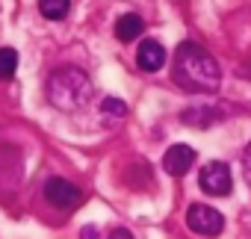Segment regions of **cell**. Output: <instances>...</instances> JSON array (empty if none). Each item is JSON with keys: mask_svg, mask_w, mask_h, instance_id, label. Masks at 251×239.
<instances>
[{"mask_svg": "<svg viewBox=\"0 0 251 239\" xmlns=\"http://www.w3.org/2000/svg\"><path fill=\"white\" fill-rule=\"evenodd\" d=\"M80 239H98V227H83L80 230Z\"/></svg>", "mask_w": 251, "mask_h": 239, "instance_id": "cell-15", "label": "cell"}, {"mask_svg": "<svg viewBox=\"0 0 251 239\" xmlns=\"http://www.w3.org/2000/svg\"><path fill=\"white\" fill-rule=\"evenodd\" d=\"M180 118H183V124H189V127H207V124L222 121V112L216 106H186L180 112Z\"/></svg>", "mask_w": 251, "mask_h": 239, "instance_id": "cell-8", "label": "cell"}, {"mask_svg": "<svg viewBox=\"0 0 251 239\" xmlns=\"http://www.w3.org/2000/svg\"><path fill=\"white\" fill-rule=\"evenodd\" d=\"M45 198L53 207H59V210H74V207L83 204V192L71 180H65V177H50L45 183Z\"/></svg>", "mask_w": 251, "mask_h": 239, "instance_id": "cell-5", "label": "cell"}, {"mask_svg": "<svg viewBox=\"0 0 251 239\" xmlns=\"http://www.w3.org/2000/svg\"><path fill=\"white\" fill-rule=\"evenodd\" d=\"M186 224H189L192 233L207 236V239H213V236H219V233L225 230V218H222V213L213 210V207H207V204H192L189 213H186Z\"/></svg>", "mask_w": 251, "mask_h": 239, "instance_id": "cell-3", "label": "cell"}, {"mask_svg": "<svg viewBox=\"0 0 251 239\" xmlns=\"http://www.w3.org/2000/svg\"><path fill=\"white\" fill-rule=\"evenodd\" d=\"M198 183H201V189H204L207 195L225 198V195L230 192V186H233V180H230V168H227L225 163L213 160V163H207V166L201 168V174H198Z\"/></svg>", "mask_w": 251, "mask_h": 239, "instance_id": "cell-4", "label": "cell"}, {"mask_svg": "<svg viewBox=\"0 0 251 239\" xmlns=\"http://www.w3.org/2000/svg\"><path fill=\"white\" fill-rule=\"evenodd\" d=\"M18 71V50L15 48H0V80H12Z\"/></svg>", "mask_w": 251, "mask_h": 239, "instance_id": "cell-11", "label": "cell"}, {"mask_svg": "<svg viewBox=\"0 0 251 239\" xmlns=\"http://www.w3.org/2000/svg\"><path fill=\"white\" fill-rule=\"evenodd\" d=\"M100 115H109V118H124V115H127V106H124L121 100H115V97H106V100L100 103Z\"/></svg>", "mask_w": 251, "mask_h": 239, "instance_id": "cell-12", "label": "cell"}, {"mask_svg": "<svg viewBox=\"0 0 251 239\" xmlns=\"http://www.w3.org/2000/svg\"><path fill=\"white\" fill-rule=\"evenodd\" d=\"M136 65H139L145 74L160 71V68L166 65V48H163L160 42H154V39H145V42L139 45V50H136Z\"/></svg>", "mask_w": 251, "mask_h": 239, "instance_id": "cell-7", "label": "cell"}, {"mask_svg": "<svg viewBox=\"0 0 251 239\" xmlns=\"http://www.w3.org/2000/svg\"><path fill=\"white\" fill-rule=\"evenodd\" d=\"M45 92H48V100L62 109V112H74L80 106L89 103L92 97V80L83 68H74V65H65V68H56L48 83H45Z\"/></svg>", "mask_w": 251, "mask_h": 239, "instance_id": "cell-2", "label": "cell"}, {"mask_svg": "<svg viewBox=\"0 0 251 239\" xmlns=\"http://www.w3.org/2000/svg\"><path fill=\"white\" fill-rule=\"evenodd\" d=\"M39 12L48 21H62L71 12V0H39Z\"/></svg>", "mask_w": 251, "mask_h": 239, "instance_id": "cell-10", "label": "cell"}, {"mask_svg": "<svg viewBox=\"0 0 251 239\" xmlns=\"http://www.w3.org/2000/svg\"><path fill=\"white\" fill-rule=\"evenodd\" d=\"M172 80L186 89V92H201V95H213L222 86V68L219 62L195 42H183L175 50V71Z\"/></svg>", "mask_w": 251, "mask_h": 239, "instance_id": "cell-1", "label": "cell"}, {"mask_svg": "<svg viewBox=\"0 0 251 239\" xmlns=\"http://www.w3.org/2000/svg\"><path fill=\"white\" fill-rule=\"evenodd\" d=\"M142 30H145V21L136 15V12H124L118 21H115V36H118V42H136L139 36H142Z\"/></svg>", "mask_w": 251, "mask_h": 239, "instance_id": "cell-9", "label": "cell"}, {"mask_svg": "<svg viewBox=\"0 0 251 239\" xmlns=\"http://www.w3.org/2000/svg\"><path fill=\"white\" fill-rule=\"evenodd\" d=\"M109 239H133V233H130L127 227H115V230L109 233Z\"/></svg>", "mask_w": 251, "mask_h": 239, "instance_id": "cell-14", "label": "cell"}, {"mask_svg": "<svg viewBox=\"0 0 251 239\" xmlns=\"http://www.w3.org/2000/svg\"><path fill=\"white\" fill-rule=\"evenodd\" d=\"M192 166H195V148H189V145H172L163 154V168L172 177H183Z\"/></svg>", "mask_w": 251, "mask_h": 239, "instance_id": "cell-6", "label": "cell"}, {"mask_svg": "<svg viewBox=\"0 0 251 239\" xmlns=\"http://www.w3.org/2000/svg\"><path fill=\"white\" fill-rule=\"evenodd\" d=\"M242 174H245V183L251 186V142H248V148L242 154Z\"/></svg>", "mask_w": 251, "mask_h": 239, "instance_id": "cell-13", "label": "cell"}]
</instances>
